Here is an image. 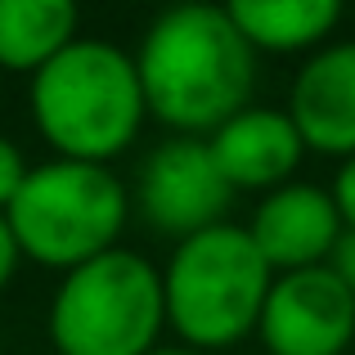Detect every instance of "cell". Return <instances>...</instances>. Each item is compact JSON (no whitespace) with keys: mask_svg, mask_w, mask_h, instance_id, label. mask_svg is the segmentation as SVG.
Listing matches in <instances>:
<instances>
[{"mask_svg":"<svg viewBox=\"0 0 355 355\" xmlns=\"http://www.w3.org/2000/svg\"><path fill=\"white\" fill-rule=\"evenodd\" d=\"M135 68L148 113L189 139L252 108L257 50L220 5H175L157 14L139 41Z\"/></svg>","mask_w":355,"mask_h":355,"instance_id":"1","label":"cell"},{"mask_svg":"<svg viewBox=\"0 0 355 355\" xmlns=\"http://www.w3.org/2000/svg\"><path fill=\"white\" fill-rule=\"evenodd\" d=\"M32 121L41 139L68 162H95L126 153L144 126L148 99L139 68L108 41H77L32 77Z\"/></svg>","mask_w":355,"mask_h":355,"instance_id":"2","label":"cell"},{"mask_svg":"<svg viewBox=\"0 0 355 355\" xmlns=\"http://www.w3.org/2000/svg\"><path fill=\"white\" fill-rule=\"evenodd\" d=\"M275 270L257 252L248 225H211L180 239L162 270L166 329L189 351H225L257 333Z\"/></svg>","mask_w":355,"mask_h":355,"instance_id":"3","label":"cell"},{"mask_svg":"<svg viewBox=\"0 0 355 355\" xmlns=\"http://www.w3.org/2000/svg\"><path fill=\"white\" fill-rule=\"evenodd\" d=\"M130 216V193L108 166L54 157L27 171L5 220L18 252L45 270H77L117 248Z\"/></svg>","mask_w":355,"mask_h":355,"instance_id":"4","label":"cell"},{"mask_svg":"<svg viewBox=\"0 0 355 355\" xmlns=\"http://www.w3.org/2000/svg\"><path fill=\"white\" fill-rule=\"evenodd\" d=\"M162 329V270L126 248L68 270L50 302V342L59 355H148Z\"/></svg>","mask_w":355,"mask_h":355,"instance_id":"5","label":"cell"},{"mask_svg":"<svg viewBox=\"0 0 355 355\" xmlns=\"http://www.w3.org/2000/svg\"><path fill=\"white\" fill-rule=\"evenodd\" d=\"M234 189L225 184L207 139H166L139 162L135 202L144 220L162 234L193 239L211 225H225Z\"/></svg>","mask_w":355,"mask_h":355,"instance_id":"6","label":"cell"},{"mask_svg":"<svg viewBox=\"0 0 355 355\" xmlns=\"http://www.w3.org/2000/svg\"><path fill=\"white\" fill-rule=\"evenodd\" d=\"M257 333L270 355H342L355 342V297L329 266L275 275Z\"/></svg>","mask_w":355,"mask_h":355,"instance_id":"7","label":"cell"},{"mask_svg":"<svg viewBox=\"0 0 355 355\" xmlns=\"http://www.w3.org/2000/svg\"><path fill=\"white\" fill-rule=\"evenodd\" d=\"M342 230L347 225H342L329 189L288 180L284 189L266 193L257 202V216H252L248 234L275 275H293V270L329 266Z\"/></svg>","mask_w":355,"mask_h":355,"instance_id":"8","label":"cell"},{"mask_svg":"<svg viewBox=\"0 0 355 355\" xmlns=\"http://www.w3.org/2000/svg\"><path fill=\"white\" fill-rule=\"evenodd\" d=\"M288 117L311 153L355 157V41L324 45L297 72Z\"/></svg>","mask_w":355,"mask_h":355,"instance_id":"9","label":"cell"},{"mask_svg":"<svg viewBox=\"0 0 355 355\" xmlns=\"http://www.w3.org/2000/svg\"><path fill=\"white\" fill-rule=\"evenodd\" d=\"M207 148L234 193L239 189H252V193L284 189L306 153L302 135H297L293 117L284 108H243L220 130H211Z\"/></svg>","mask_w":355,"mask_h":355,"instance_id":"10","label":"cell"},{"mask_svg":"<svg viewBox=\"0 0 355 355\" xmlns=\"http://www.w3.org/2000/svg\"><path fill=\"white\" fill-rule=\"evenodd\" d=\"M77 23L68 0H0V68L36 77L77 41Z\"/></svg>","mask_w":355,"mask_h":355,"instance_id":"11","label":"cell"},{"mask_svg":"<svg viewBox=\"0 0 355 355\" xmlns=\"http://www.w3.org/2000/svg\"><path fill=\"white\" fill-rule=\"evenodd\" d=\"M225 9L243 32V41L252 50H270V54L311 50L342 18L338 0H234Z\"/></svg>","mask_w":355,"mask_h":355,"instance_id":"12","label":"cell"},{"mask_svg":"<svg viewBox=\"0 0 355 355\" xmlns=\"http://www.w3.org/2000/svg\"><path fill=\"white\" fill-rule=\"evenodd\" d=\"M27 171H32V166L23 162L18 144H14V139H5V135H0V211H9V202L18 198V189H23Z\"/></svg>","mask_w":355,"mask_h":355,"instance_id":"13","label":"cell"},{"mask_svg":"<svg viewBox=\"0 0 355 355\" xmlns=\"http://www.w3.org/2000/svg\"><path fill=\"white\" fill-rule=\"evenodd\" d=\"M333 207H338L342 225L355 230V157H347V162L338 166V175H333V189H329Z\"/></svg>","mask_w":355,"mask_h":355,"instance_id":"14","label":"cell"},{"mask_svg":"<svg viewBox=\"0 0 355 355\" xmlns=\"http://www.w3.org/2000/svg\"><path fill=\"white\" fill-rule=\"evenodd\" d=\"M329 270L347 284V293L355 297V230H342L338 248H333V257H329Z\"/></svg>","mask_w":355,"mask_h":355,"instance_id":"15","label":"cell"},{"mask_svg":"<svg viewBox=\"0 0 355 355\" xmlns=\"http://www.w3.org/2000/svg\"><path fill=\"white\" fill-rule=\"evenodd\" d=\"M18 261H23V252H18V239H14V230H9L5 211H0V293H5V284L14 279Z\"/></svg>","mask_w":355,"mask_h":355,"instance_id":"16","label":"cell"},{"mask_svg":"<svg viewBox=\"0 0 355 355\" xmlns=\"http://www.w3.org/2000/svg\"><path fill=\"white\" fill-rule=\"evenodd\" d=\"M148 355H202V351H189V347H180V351H148Z\"/></svg>","mask_w":355,"mask_h":355,"instance_id":"17","label":"cell"}]
</instances>
